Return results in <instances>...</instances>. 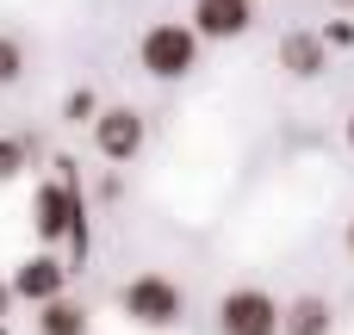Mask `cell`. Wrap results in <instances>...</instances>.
Masks as SVG:
<instances>
[{
    "label": "cell",
    "instance_id": "obj_18",
    "mask_svg": "<svg viewBox=\"0 0 354 335\" xmlns=\"http://www.w3.org/2000/svg\"><path fill=\"white\" fill-rule=\"evenodd\" d=\"M336 6H354V0H336Z\"/></svg>",
    "mask_w": 354,
    "mask_h": 335
},
{
    "label": "cell",
    "instance_id": "obj_15",
    "mask_svg": "<svg viewBox=\"0 0 354 335\" xmlns=\"http://www.w3.org/2000/svg\"><path fill=\"white\" fill-rule=\"evenodd\" d=\"M12 305H19V298H12V286L0 280V323H6V311H12Z\"/></svg>",
    "mask_w": 354,
    "mask_h": 335
},
{
    "label": "cell",
    "instance_id": "obj_14",
    "mask_svg": "<svg viewBox=\"0 0 354 335\" xmlns=\"http://www.w3.org/2000/svg\"><path fill=\"white\" fill-rule=\"evenodd\" d=\"M317 37H324V50H354V19H330Z\"/></svg>",
    "mask_w": 354,
    "mask_h": 335
},
{
    "label": "cell",
    "instance_id": "obj_9",
    "mask_svg": "<svg viewBox=\"0 0 354 335\" xmlns=\"http://www.w3.org/2000/svg\"><path fill=\"white\" fill-rule=\"evenodd\" d=\"M336 329V311L324 298H292L280 305V335H330Z\"/></svg>",
    "mask_w": 354,
    "mask_h": 335
},
{
    "label": "cell",
    "instance_id": "obj_2",
    "mask_svg": "<svg viewBox=\"0 0 354 335\" xmlns=\"http://www.w3.org/2000/svg\"><path fill=\"white\" fill-rule=\"evenodd\" d=\"M137 62H143V75H156V81H187V75L199 68V31L180 25V19H156V25L137 37Z\"/></svg>",
    "mask_w": 354,
    "mask_h": 335
},
{
    "label": "cell",
    "instance_id": "obj_7",
    "mask_svg": "<svg viewBox=\"0 0 354 335\" xmlns=\"http://www.w3.org/2000/svg\"><path fill=\"white\" fill-rule=\"evenodd\" d=\"M255 25V0H193V31L199 44H230Z\"/></svg>",
    "mask_w": 354,
    "mask_h": 335
},
{
    "label": "cell",
    "instance_id": "obj_8",
    "mask_svg": "<svg viewBox=\"0 0 354 335\" xmlns=\"http://www.w3.org/2000/svg\"><path fill=\"white\" fill-rule=\"evenodd\" d=\"M280 68L299 75V81H317V75L330 68L324 37H317V31H286V37H280Z\"/></svg>",
    "mask_w": 354,
    "mask_h": 335
},
{
    "label": "cell",
    "instance_id": "obj_4",
    "mask_svg": "<svg viewBox=\"0 0 354 335\" xmlns=\"http://www.w3.org/2000/svg\"><path fill=\"white\" fill-rule=\"evenodd\" d=\"M218 335H280V298L261 286H236L218 298Z\"/></svg>",
    "mask_w": 354,
    "mask_h": 335
},
{
    "label": "cell",
    "instance_id": "obj_1",
    "mask_svg": "<svg viewBox=\"0 0 354 335\" xmlns=\"http://www.w3.org/2000/svg\"><path fill=\"white\" fill-rule=\"evenodd\" d=\"M31 230H37V242L44 249H68L75 261L87 255V205H81V186H75V162L68 155H56V174L50 180H37V193H31Z\"/></svg>",
    "mask_w": 354,
    "mask_h": 335
},
{
    "label": "cell",
    "instance_id": "obj_3",
    "mask_svg": "<svg viewBox=\"0 0 354 335\" xmlns=\"http://www.w3.org/2000/svg\"><path fill=\"white\" fill-rule=\"evenodd\" d=\"M118 311H124L137 329H174L180 311H187V298H180V286H174L168 274H137V280H124Z\"/></svg>",
    "mask_w": 354,
    "mask_h": 335
},
{
    "label": "cell",
    "instance_id": "obj_19",
    "mask_svg": "<svg viewBox=\"0 0 354 335\" xmlns=\"http://www.w3.org/2000/svg\"><path fill=\"white\" fill-rule=\"evenodd\" d=\"M0 335H12V329H6V323H0Z\"/></svg>",
    "mask_w": 354,
    "mask_h": 335
},
{
    "label": "cell",
    "instance_id": "obj_16",
    "mask_svg": "<svg viewBox=\"0 0 354 335\" xmlns=\"http://www.w3.org/2000/svg\"><path fill=\"white\" fill-rule=\"evenodd\" d=\"M342 242H348V255H354V218H348V230H342Z\"/></svg>",
    "mask_w": 354,
    "mask_h": 335
},
{
    "label": "cell",
    "instance_id": "obj_11",
    "mask_svg": "<svg viewBox=\"0 0 354 335\" xmlns=\"http://www.w3.org/2000/svg\"><path fill=\"white\" fill-rule=\"evenodd\" d=\"M19 81H25V44L0 31V87H19Z\"/></svg>",
    "mask_w": 354,
    "mask_h": 335
},
{
    "label": "cell",
    "instance_id": "obj_13",
    "mask_svg": "<svg viewBox=\"0 0 354 335\" xmlns=\"http://www.w3.org/2000/svg\"><path fill=\"white\" fill-rule=\"evenodd\" d=\"M62 118H68V124H93V118H100L93 87H75V93H68V106H62Z\"/></svg>",
    "mask_w": 354,
    "mask_h": 335
},
{
    "label": "cell",
    "instance_id": "obj_12",
    "mask_svg": "<svg viewBox=\"0 0 354 335\" xmlns=\"http://www.w3.org/2000/svg\"><path fill=\"white\" fill-rule=\"evenodd\" d=\"M25 137H0V186H12L19 174H25Z\"/></svg>",
    "mask_w": 354,
    "mask_h": 335
},
{
    "label": "cell",
    "instance_id": "obj_17",
    "mask_svg": "<svg viewBox=\"0 0 354 335\" xmlns=\"http://www.w3.org/2000/svg\"><path fill=\"white\" fill-rule=\"evenodd\" d=\"M348 149H354V112H348Z\"/></svg>",
    "mask_w": 354,
    "mask_h": 335
},
{
    "label": "cell",
    "instance_id": "obj_5",
    "mask_svg": "<svg viewBox=\"0 0 354 335\" xmlns=\"http://www.w3.org/2000/svg\"><path fill=\"white\" fill-rule=\"evenodd\" d=\"M87 131H93L100 162H137L143 155V137H149V124H143L137 106H100V118Z\"/></svg>",
    "mask_w": 354,
    "mask_h": 335
},
{
    "label": "cell",
    "instance_id": "obj_10",
    "mask_svg": "<svg viewBox=\"0 0 354 335\" xmlns=\"http://www.w3.org/2000/svg\"><path fill=\"white\" fill-rule=\"evenodd\" d=\"M37 335H87V311L62 292V298L37 305Z\"/></svg>",
    "mask_w": 354,
    "mask_h": 335
},
{
    "label": "cell",
    "instance_id": "obj_6",
    "mask_svg": "<svg viewBox=\"0 0 354 335\" xmlns=\"http://www.w3.org/2000/svg\"><path fill=\"white\" fill-rule=\"evenodd\" d=\"M12 298L19 305H50V298H62L68 292V261L56 255V249H37V255H25L19 267H12Z\"/></svg>",
    "mask_w": 354,
    "mask_h": 335
}]
</instances>
